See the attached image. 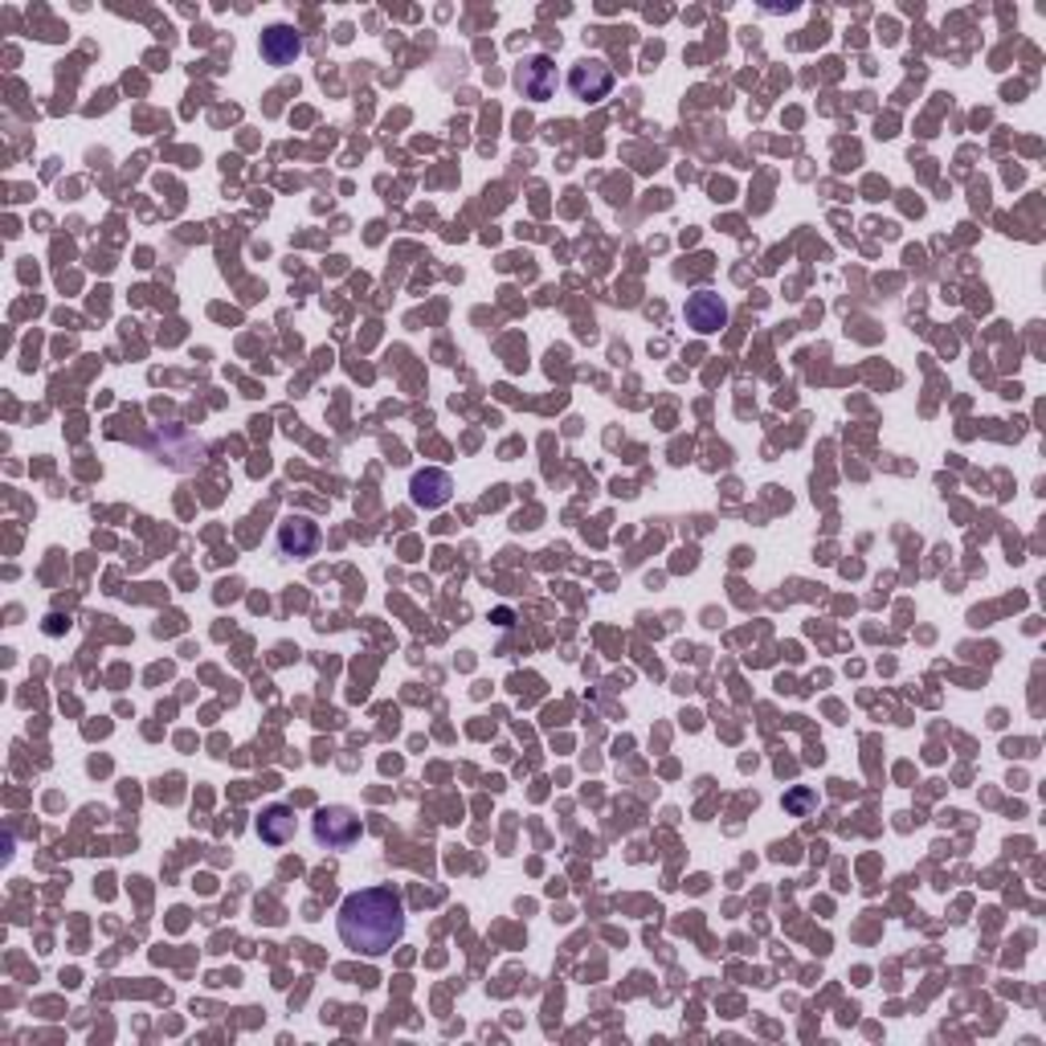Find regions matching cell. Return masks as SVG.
Here are the masks:
<instances>
[{"instance_id":"6da1fadb","label":"cell","mask_w":1046,"mask_h":1046,"mask_svg":"<svg viewBox=\"0 0 1046 1046\" xmlns=\"http://www.w3.org/2000/svg\"><path fill=\"white\" fill-rule=\"evenodd\" d=\"M336 924H340V941L348 944L352 953L384 956L406 936V903H401V895L392 888L352 891V895L340 903Z\"/></svg>"},{"instance_id":"7a4b0ae2","label":"cell","mask_w":1046,"mask_h":1046,"mask_svg":"<svg viewBox=\"0 0 1046 1046\" xmlns=\"http://www.w3.org/2000/svg\"><path fill=\"white\" fill-rule=\"evenodd\" d=\"M315 842L327 850H352L356 842H360V818H356L352 810H343V806H327V810L315 813Z\"/></svg>"},{"instance_id":"3957f363","label":"cell","mask_w":1046,"mask_h":1046,"mask_svg":"<svg viewBox=\"0 0 1046 1046\" xmlns=\"http://www.w3.org/2000/svg\"><path fill=\"white\" fill-rule=\"evenodd\" d=\"M515 91L523 94V99H532V103H544V99H552L556 94V62H552L548 53H532V58H523L520 65H515Z\"/></svg>"},{"instance_id":"277c9868","label":"cell","mask_w":1046,"mask_h":1046,"mask_svg":"<svg viewBox=\"0 0 1046 1046\" xmlns=\"http://www.w3.org/2000/svg\"><path fill=\"white\" fill-rule=\"evenodd\" d=\"M319 544H324V532H319V523L311 515H287V520L278 523V552L283 556L307 561V556L319 552Z\"/></svg>"},{"instance_id":"5b68a950","label":"cell","mask_w":1046,"mask_h":1046,"mask_svg":"<svg viewBox=\"0 0 1046 1046\" xmlns=\"http://www.w3.org/2000/svg\"><path fill=\"white\" fill-rule=\"evenodd\" d=\"M568 86H573L576 99L602 103L605 94L614 91V70H609L602 58H581V62L568 70Z\"/></svg>"},{"instance_id":"8992f818","label":"cell","mask_w":1046,"mask_h":1046,"mask_svg":"<svg viewBox=\"0 0 1046 1046\" xmlns=\"http://www.w3.org/2000/svg\"><path fill=\"white\" fill-rule=\"evenodd\" d=\"M683 315H687V324H691L695 331H704V336L728 327V302L719 299L716 290H695L691 299H687V307H683Z\"/></svg>"},{"instance_id":"52a82bcc","label":"cell","mask_w":1046,"mask_h":1046,"mask_svg":"<svg viewBox=\"0 0 1046 1046\" xmlns=\"http://www.w3.org/2000/svg\"><path fill=\"white\" fill-rule=\"evenodd\" d=\"M302 53V38L290 25H270L262 33V58L270 65H290Z\"/></svg>"},{"instance_id":"ba28073f","label":"cell","mask_w":1046,"mask_h":1046,"mask_svg":"<svg viewBox=\"0 0 1046 1046\" xmlns=\"http://www.w3.org/2000/svg\"><path fill=\"white\" fill-rule=\"evenodd\" d=\"M409 491H413V503H421V507H445L450 495H454V483H450L445 471H418Z\"/></svg>"},{"instance_id":"9c48e42d","label":"cell","mask_w":1046,"mask_h":1046,"mask_svg":"<svg viewBox=\"0 0 1046 1046\" xmlns=\"http://www.w3.org/2000/svg\"><path fill=\"white\" fill-rule=\"evenodd\" d=\"M258 834L270 847H287L290 838H295V810L290 806H266L258 818Z\"/></svg>"},{"instance_id":"30bf717a","label":"cell","mask_w":1046,"mask_h":1046,"mask_svg":"<svg viewBox=\"0 0 1046 1046\" xmlns=\"http://www.w3.org/2000/svg\"><path fill=\"white\" fill-rule=\"evenodd\" d=\"M810 806H818V793H810V789H798V793L784 798V810H793V813H806Z\"/></svg>"}]
</instances>
